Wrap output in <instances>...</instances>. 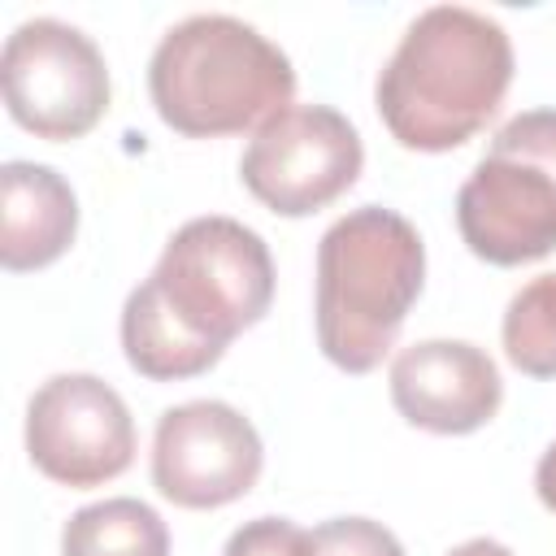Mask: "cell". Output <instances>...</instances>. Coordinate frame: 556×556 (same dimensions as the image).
Here are the masks:
<instances>
[{"label":"cell","instance_id":"cell-1","mask_svg":"<svg viewBox=\"0 0 556 556\" xmlns=\"http://www.w3.org/2000/svg\"><path fill=\"white\" fill-rule=\"evenodd\" d=\"M274 300L265 239L222 213L191 217L165 243L156 269L126 295L122 352L135 374L178 382L213 369L235 334L256 326Z\"/></svg>","mask_w":556,"mask_h":556},{"label":"cell","instance_id":"cell-2","mask_svg":"<svg viewBox=\"0 0 556 556\" xmlns=\"http://www.w3.org/2000/svg\"><path fill=\"white\" fill-rule=\"evenodd\" d=\"M508 83V30L478 9L434 4L400 35L378 74L374 104L400 148L452 152L495 117Z\"/></svg>","mask_w":556,"mask_h":556},{"label":"cell","instance_id":"cell-3","mask_svg":"<svg viewBox=\"0 0 556 556\" xmlns=\"http://www.w3.org/2000/svg\"><path fill=\"white\" fill-rule=\"evenodd\" d=\"M426 282V243L408 217L382 204L343 213L317 243V348L343 374H369Z\"/></svg>","mask_w":556,"mask_h":556},{"label":"cell","instance_id":"cell-4","mask_svg":"<svg viewBox=\"0 0 556 556\" xmlns=\"http://www.w3.org/2000/svg\"><path fill=\"white\" fill-rule=\"evenodd\" d=\"M148 96L169 130L217 139L282 113L295 96V70L243 17L195 13L161 35L148 61Z\"/></svg>","mask_w":556,"mask_h":556},{"label":"cell","instance_id":"cell-5","mask_svg":"<svg viewBox=\"0 0 556 556\" xmlns=\"http://www.w3.org/2000/svg\"><path fill=\"white\" fill-rule=\"evenodd\" d=\"M456 226L473 256L526 265L556 252V109L508 117L456 191Z\"/></svg>","mask_w":556,"mask_h":556},{"label":"cell","instance_id":"cell-6","mask_svg":"<svg viewBox=\"0 0 556 556\" xmlns=\"http://www.w3.org/2000/svg\"><path fill=\"white\" fill-rule=\"evenodd\" d=\"M9 117L52 143L83 139L109 109V65L100 48L61 17H30L0 56Z\"/></svg>","mask_w":556,"mask_h":556},{"label":"cell","instance_id":"cell-7","mask_svg":"<svg viewBox=\"0 0 556 556\" xmlns=\"http://www.w3.org/2000/svg\"><path fill=\"white\" fill-rule=\"evenodd\" d=\"M365 165L356 126L330 104H287L243 148V187L282 217H308L339 200Z\"/></svg>","mask_w":556,"mask_h":556},{"label":"cell","instance_id":"cell-8","mask_svg":"<svg viewBox=\"0 0 556 556\" xmlns=\"http://www.w3.org/2000/svg\"><path fill=\"white\" fill-rule=\"evenodd\" d=\"M26 452L61 486H100L135 460L130 408L96 374H56L26 404Z\"/></svg>","mask_w":556,"mask_h":556},{"label":"cell","instance_id":"cell-9","mask_svg":"<svg viewBox=\"0 0 556 556\" xmlns=\"http://www.w3.org/2000/svg\"><path fill=\"white\" fill-rule=\"evenodd\" d=\"M256 426L222 400H187L161 413L152 434V486L178 508H222L261 478Z\"/></svg>","mask_w":556,"mask_h":556},{"label":"cell","instance_id":"cell-10","mask_svg":"<svg viewBox=\"0 0 556 556\" xmlns=\"http://www.w3.org/2000/svg\"><path fill=\"white\" fill-rule=\"evenodd\" d=\"M504 400L495 361L465 339H421L391 361L395 413L430 434L482 430Z\"/></svg>","mask_w":556,"mask_h":556},{"label":"cell","instance_id":"cell-11","mask_svg":"<svg viewBox=\"0 0 556 556\" xmlns=\"http://www.w3.org/2000/svg\"><path fill=\"white\" fill-rule=\"evenodd\" d=\"M74 187L39 161H4L0 169V265L9 274L43 269L74 243Z\"/></svg>","mask_w":556,"mask_h":556},{"label":"cell","instance_id":"cell-12","mask_svg":"<svg viewBox=\"0 0 556 556\" xmlns=\"http://www.w3.org/2000/svg\"><path fill=\"white\" fill-rule=\"evenodd\" d=\"M61 556H169V530L152 504L113 495L65 521Z\"/></svg>","mask_w":556,"mask_h":556},{"label":"cell","instance_id":"cell-13","mask_svg":"<svg viewBox=\"0 0 556 556\" xmlns=\"http://www.w3.org/2000/svg\"><path fill=\"white\" fill-rule=\"evenodd\" d=\"M504 356L530 378H556V274L530 278L504 308Z\"/></svg>","mask_w":556,"mask_h":556},{"label":"cell","instance_id":"cell-14","mask_svg":"<svg viewBox=\"0 0 556 556\" xmlns=\"http://www.w3.org/2000/svg\"><path fill=\"white\" fill-rule=\"evenodd\" d=\"M300 556H404L400 539L369 517H330L304 530Z\"/></svg>","mask_w":556,"mask_h":556},{"label":"cell","instance_id":"cell-15","mask_svg":"<svg viewBox=\"0 0 556 556\" xmlns=\"http://www.w3.org/2000/svg\"><path fill=\"white\" fill-rule=\"evenodd\" d=\"M300 547H304V530L291 517H256L226 539L222 556H300Z\"/></svg>","mask_w":556,"mask_h":556},{"label":"cell","instance_id":"cell-16","mask_svg":"<svg viewBox=\"0 0 556 556\" xmlns=\"http://www.w3.org/2000/svg\"><path fill=\"white\" fill-rule=\"evenodd\" d=\"M534 491H539V500L556 513V443L539 456V469H534Z\"/></svg>","mask_w":556,"mask_h":556},{"label":"cell","instance_id":"cell-17","mask_svg":"<svg viewBox=\"0 0 556 556\" xmlns=\"http://www.w3.org/2000/svg\"><path fill=\"white\" fill-rule=\"evenodd\" d=\"M447 556H513V552L504 543H495V539H469V543L452 547Z\"/></svg>","mask_w":556,"mask_h":556}]
</instances>
